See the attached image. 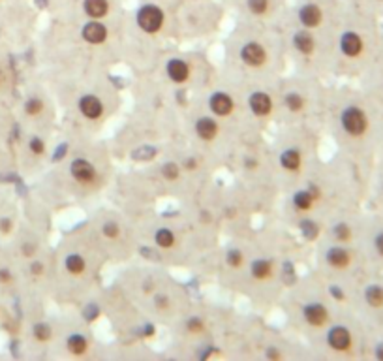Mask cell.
<instances>
[{
  "label": "cell",
  "instance_id": "13",
  "mask_svg": "<svg viewBox=\"0 0 383 361\" xmlns=\"http://www.w3.org/2000/svg\"><path fill=\"white\" fill-rule=\"evenodd\" d=\"M196 134H198L201 139H205V141L214 139L216 138V134H218V125H216V121L211 117L198 118V123H196Z\"/></svg>",
  "mask_w": 383,
  "mask_h": 361
},
{
  "label": "cell",
  "instance_id": "44",
  "mask_svg": "<svg viewBox=\"0 0 383 361\" xmlns=\"http://www.w3.org/2000/svg\"><path fill=\"white\" fill-rule=\"evenodd\" d=\"M330 292H332V296H337L338 299H344V294H342V292H338V290L334 288V286H332V288H330Z\"/></svg>",
  "mask_w": 383,
  "mask_h": 361
},
{
  "label": "cell",
  "instance_id": "7",
  "mask_svg": "<svg viewBox=\"0 0 383 361\" xmlns=\"http://www.w3.org/2000/svg\"><path fill=\"white\" fill-rule=\"evenodd\" d=\"M79 111L83 113V117L86 118H100L102 113H104V104L100 102L96 96L92 94H86L79 100Z\"/></svg>",
  "mask_w": 383,
  "mask_h": 361
},
{
  "label": "cell",
  "instance_id": "36",
  "mask_svg": "<svg viewBox=\"0 0 383 361\" xmlns=\"http://www.w3.org/2000/svg\"><path fill=\"white\" fill-rule=\"evenodd\" d=\"M12 280H14V276L10 269H0V284H10Z\"/></svg>",
  "mask_w": 383,
  "mask_h": 361
},
{
  "label": "cell",
  "instance_id": "1",
  "mask_svg": "<svg viewBox=\"0 0 383 361\" xmlns=\"http://www.w3.org/2000/svg\"><path fill=\"white\" fill-rule=\"evenodd\" d=\"M137 25L141 30L149 34L158 32L164 25V12L154 4H147L137 12Z\"/></svg>",
  "mask_w": 383,
  "mask_h": 361
},
{
  "label": "cell",
  "instance_id": "43",
  "mask_svg": "<svg viewBox=\"0 0 383 361\" xmlns=\"http://www.w3.org/2000/svg\"><path fill=\"white\" fill-rule=\"evenodd\" d=\"M186 168H188V170H196V168H198V162H196V160H186Z\"/></svg>",
  "mask_w": 383,
  "mask_h": 361
},
{
  "label": "cell",
  "instance_id": "12",
  "mask_svg": "<svg viewBox=\"0 0 383 361\" xmlns=\"http://www.w3.org/2000/svg\"><path fill=\"white\" fill-rule=\"evenodd\" d=\"M340 49L348 57H357L359 53L363 51V39L359 38L355 32H346L340 39Z\"/></svg>",
  "mask_w": 383,
  "mask_h": 361
},
{
  "label": "cell",
  "instance_id": "19",
  "mask_svg": "<svg viewBox=\"0 0 383 361\" xmlns=\"http://www.w3.org/2000/svg\"><path fill=\"white\" fill-rule=\"evenodd\" d=\"M252 276L258 278V280H265L272 275V263L267 260H256L252 263Z\"/></svg>",
  "mask_w": 383,
  "mask_h": 361
},
{
  "label": "cell",
  "instance_id": "39",
  "mask_svg": "<svg viewBox=\"0 0 383 361\" xmlns=\"http://www.w3.org/2000/svg\"><path fill=\"white\" fill-rule=\"evenodd\" d=\"M265 355H267L269 359H280V357H282V354H278V352H276V350H274V348H269V350H267V354H265Z\"/></svg>",
  "mask_w": 383,
  "mask_h": 361
},
{
  "label": "cell",
  "instance_id": "11",
  "mask_svg": "<svg viewBox=\"0 0 383 361\" xmlns=\"http://www.w3.org/2000/svg\"><path fill=\"white\" fill-rule=\"evenodd\" d=\"M83 38L88 44H102L107 38V28L98 21H90V23H86L83 26Z\"/></svg>",
  "mask_w": 383,
  "mask_h": 361
},
{
  "label": "cell",
  "instance_id": "2",
  "mask_svg": "<svg viewBox=\"0 0 383 361\" xmlns=\"http://www.w3.org/2000/svg\"><path fill=\"white\" fill-rule=\"evenodd\" d=\"M342 126L344 130L351 134V136H361L366 130V115H364L359 107H348L346 111L342 113Z\"/></svg>",
  "mask_w": 383,
  "mask_h": 361
},
{
  "label": "cell",
  "instance_id": "18",
  "mask_svg": "<svg viewBox=\"0 0 383 361\" xmlns=\"http://www.w3.org/2000/svg\"><path fill=\"white\" fill-rule=\"evenodd\" d=\"M280 164L284 166L288 171H297L301 168V152L297 149H288L280 156Z\"/></svg>",
  "mask_w": 383,
  "mask_h": 361
},
{
  "label": "cell",
  "instance_id": "45",
  "mask_svg": "<svg viewBox=\"0 0 383 361\" xmlns=\"http://www.w3.org/2000/svg\"><path fill=\"white\" fill-rule=\"evenodd\" d=\"M376 355H377V357H379V359H383V344H379V346H377Z\"/></svg>",
  "mask_w": 383,
  "mask_h": 361
},
{
  "label": "cell",
  "instance_id": "4",
  "mask_svg": "<svg viewBox=\"0 0 383 361\" xmlns=\"http://www.w3.org/2000/svg\"><path fill=\"white\" fill-rule=\"evenodd\" d=\"M72 175L75 181H79V183H92L94 179H96V170H94V166L85 160V158H77V160H73L72 162Z\"/></svg>",
  "mask_w": 383,
  "mask_h": 361
},
{
  "label": "cell",
  "instance_id": "38",
  "mask_svg": "<svg viewBox=\"0 0 383 361\" xmlns=\"http://www.w3.org/2000/svg\"><path fill=\"white\" fill-rule=\"evenodd\" d=\"M0 230L4 231V233H10L12 231V222L10 220H0Z\"/></svg>",
  "mask_w": 383,
  "mask_h": 361
},
{
  "label": "cell",
  "instance_id": "10",
  "mask_svg": "<svg viewBox=\"0 0 383 361\" xmlns=\"http://www.w3.org/2000/svg\"><path fill=\"white\" fill-rule=\"evenodd\" d=\"M165 72H167V75H169L171 81H175V83H184L186 79H188V75H190V68H188V64H186L184 60L171 59L167 62Z\"/></svg>",
  "mask_w": 383,
  "mask_h": 361
},
{
  "label": "cell",
  "instance_id": "6",
  "mask_svg": "<svg viewBox=\"0 0 383 361\" xmlns=\"http://www.w3.org/2000/svg\"><path fill=\"white\" fill-rule=\"evenodd\" d=\"M304 320L314 326V328H321L327 320H329V310L325 309L319 303H312L304 307Z\"/></svg>",
  "mask_w": 383,
  "mask_h": 361
},
{
  "label": "cell",
  "instance_id": "21",
  "mask_svg": "<svg viewBox=\"0 0 383 361\" xmlns=\"http://www.w3.org/2000/svg\"><path fill=\"white\" fill-rule=\"evenodd\" d=\"M64 265H66L68 273H72V275H81V273L85 271V260H83V256H79V254H70V256L66 258Z\"/></svg>",
  "mask_w": 383,
  "mask_h": 361
},
{
  "label": "cell",
  "instance_id": "30",
  "mask_svg": "<svg viewBox=\"0 0 383 361\" xmlns=\"http://www.w3.org/2000/svg\"><path fill=\"white\" fill-rule=\"evenodd\" d=\"M162 175H164L167 181H175V179L178 177V166L175 164V162H167V164H164V168H162Z\"/></svg>",
  "mask_w": 383,
  "mask_h": 361
},
{
  "label": "cell",
  "instance_id": "15",
  "mask_svg": "<svg viewBox=\"0 0 383 361\" xmlns=\"http://www.w3.org/2000/svg\"><path fill=\"white\" fill-rule=\"evenodd\" d=\"M85 13L88 17H92V19H102V17H106L107 12H109V2L107 0H85Z\"/></svg>",
  "mask_w": 383,
  "mask_h": 361
},
{
  "label": "cell",
  "instance_id": "34",
  "mask_svg": "<svg viewBox=\"0 0 383 361\" xmlns=\"http://www.w3.org/2000/svg\"><path fill=\"white\" fill-rule=\"evenodd\" d=\"M301 230L304 231L306 239H314V237L317 235V226L314 222H310V220H304V222L301 224Z\"/></svg>",
  "mask_w": 383,
  "mask_h": 361
},
{
  "label": "cell",
  "instance_id": "37",
  "mask_svg": "<svg viewBox=\"0 0 383 361\" xmlns=\"http://www.w3.org/2000/svg\"><path fill=\"white\" fill-rule=\"evenodd\" d=\"M30 271H32V275L40 276L41 273H43V263H40V262L32 263V265H30Z\"/></svg>",
  "mask_w": 383,
  "mask_h": 361
},
{
  "label": "cell",
  "instance_id": "42",
  "mask_svg": "<svg viewBox=\"0 0 383 361\" xmlns=\"http://www.w3.org/2000/svg\"><path fill=\"white\" fill-rule=\"evenodd\" d=\"M156 305L158 307H167V297H156Z\"/></svg>",
  "mask_w": 383,
  "mask_h": 361
},
{
  "label": "cell",
  "instance_id": "26",
  "mask_svg": "<svg viewBox=\"0 0 383 361\" xmlns=\"http://www.w3.org/2000/svg\"><path fill=\"white\" fill-rule=\"evenodd\" d=\"M43 111V102L38 98H30L25 104V113L27 115H30V117H36V115H40V113Z\"/></svg>",
  "mask_w": 383,
  "mask_h": 361
},
{
  "label": "cell",
  "instance_id": "22",
  "mask_svg": "<svg viewBox=\"0 0 383 361\" xmlns=\"http://www.w3.org/2000/svg\"><path fill=\"white\" fill-rule=\"evenodd\" d=\"M312 204H314V197H312V194L308 190H301L293 196V205L299 211H308L312 207Z\"/></svg>",
  "mask_w": 383,
  "mask_h": 361
},
{
  "label": "cell",
  "instance_id": "25",
  "mask_svg": "<svg viewBox=\"0 0 383 361\" xmlns=\"http://www.w3.org/2000/svg\"><path fill=\"white\" fill-rule=\"evenodd\" d=\"M285 105H288L290 111H301L304 107V100L303 96H299L297 92H290V94L285 96Z\"/></svg>",
  "mask_w": 383,
  "mask_h": 361
},
{
  "label": "cell",
  "instance_id": "3",
  "mask_svg": "<svg viewBox=\"0 0 383 361\" xmlns=\"http://www.w3.org/2000/svg\"><path fill=\"white\" fill-rule=\"evenodd\" d=\"M241 59L245 60L248 66H261L267 60V53H265L263 46L258 42H250L241 49Z\"/></svg>",
  "mask_w": 383,
  "mask_h": 361
},
{
  "label": "cell",
  "instance_id": "33",
  "mask_svg": "<svg viewBox=\"0 0 383 361\" xmlns=\"http://www.w3.org/2000/svg\"><path fill=\"white\" fill-rule=\"evenodd\" d=\"M102 231H104V235L109 237V239H117V237L120 235V228L117 222H106L104 228H102Z\"/></svg>",
  "mask_w": 383,
  "mask_h": 361
},
{
  "label": "cell",
  "instance_id": "17",
  "mask_svg": "<svg viewBox=\"0 0 383 361\" xmlns=\"http://www.w3.org/2000/svg\"><path fill=\"white\" fill-rule=\"evenodd\" d=\"M293 46L297 47V49L303 53V55H310V53L314 51L316 44H314V38H312L310 32H306V30H301V32H297L295 36H293Z\"/></svg>",
  "mask_w": 383,
  "mask_h": 361
},
{
  "label": "cell",
  "instance_id": "24",
  "mask_svg": "<svg viewBox=\"0 0 383 361\" xmlns=\"http://www.w3.org/2000/svg\"><path fill=\"white\" fill-rule=\"evenodd\" d=\"M366 301L372 307H381L383 305V290L379 286H368L366 288Z\"/></svg>",
  "mask_w": 383,
  "mask_h": 361
},
{
  "label": "cell",
  "instance_id": "23",
  "mask_svg": "<svg viewBox=\"0 0 383 361\" xmlns=\"http://www.w3.org/2000/svg\"><path fill=\"white\" fill-rule=\"evenodd\" d=\"M154 241H156V245H158V247H162V249H171L173 245H175V235H173V231L162 228V230L156 231V237H154Z\"/></svg>",
  "mask_w": 383,
  "mask_h": 361
},
{
  "label": "cell",
  "instance_id": "41",
  "mask_svg": "<svg viewBox=\"0 0 383 361\" xmlns=\"http://www.w3.org/2000/svg\"><path fill=\"white\" fill-rule=\"evenodd\" d=\"M376 249L379 250V254H383V233L376 237Z\"/></svg>",
  "mask_w": 383,
  "mask_h": 361
},
{
  "label": "cell",
  "instance_id": "8",
  "mask_svg": "<svg viewBox=\"0 0 383 361\" xmlns=\"http://www.w3.org/2000/svg\"><path fill=\"white\" fill-rule=\"evenodd\" d=\"M209 105H211L212 113L218 117H225L233 111V100L225 92H214L209 100Z\"/></svg>",
  "mask_w": 383,
  "mask_h": 361
},
{
  "label": "cell",
  "instance_id": "31",
  "mask_svg": "<svg viewBox=\"0 0 383 361\" xmlns=\"http://www.w3.org/2000/svg\"><path fill=\"white\" fill-rule=\"evenodd\" d=\"M334 237H337L338 241H342V243L350 241V237H351L350 226H348V224H338L337 228H334Z\"/></svg>",
  "mask_w": 383,
  "mask_h": 361
},
{
  "label": "cell",
  "instance_id": "35",
  "mask_svg": "<svg viewBox=\"0 0 383 361\" xmlns=\"http://www.w3.org/2000/svg\"><path fill=\"white\" fill-rule=\"evenodd\" d=\"M28 147H30V151H32L34 154H43V152H45V143H43L40 138H32V139H30Z\"/></svg>",
  "mask_w": 383,
  "mask_h": 361
},
{
  "label": "cell",
  "instance_id": "28",
  "mask_svg": "<svg viewBox=\"0 0 383 361\" xmlns=\"http://www.w3.org/2000/svg\"><path fill=\"white\" fill-rule=\"evenodd\" d=\"M248 10L256 15H263L269 10V0H248Z\"/></svg>",
  "mask_w": 383,
  "mask_h": 361
},
{
  "label": "cell",
  "instance_id": "16",
  "mask_svg": "<svg viewBox=\"0 0 383 361\" xmlns=\"http://www.w3.org/2000/svg\"><path fill=\"white\" fill-rule=\"evenodd\" d=\"M327 262L329 265L337 267V269H342L350 263V252L348 250L340 249V247H334V249L327 250Z\"/></svg>",
  "mask_w": 383,
  "mask_h": 361
},
{
  "label": "cell",
  "instance_id": "14",
  "mask_svg": "<svg viewBox=\"0 0 383 361\" xmlns=\"http://www.w3.org/2000/svg\"><path fill=\"white\" fill-rule=\"evenodd\" d=\"M299 19H301V23H303L304 26L314 28V26H317L321 23V10H319L316 4H306V6L301 8Z\"/></svg>",
  "mask_w": 383,
  "mask_h": 361
},
{
  "label": "cell",
  "instance_id": "29",
  "mask_svg": "<svg viewBox=\"0 0 383 361\" xmlns=\"http://www.w3.org/2000/svg\"><path fill=\"white\" fill-rule=\"evenodd\" d=\"M34 337L40 342L49 341V339H51V329H49V326H45V324H36V326H34Z\"/></svg>",
  "mask_w": 383,
  "mask_h": 361
},
{
  "label": "cell",
  "instance_id": "9",
  "mask_svg": "<svg viewBox=\"0 0 383 361\" xmlns=\"http://www.w3.org/2000/svg\"><path fill=\"white\" fill-rule=\"evenodd\" d=\"M248 104H250V109L258 117H265V115H269L272 111V100L265 92H254L250 100H248Z\"/></svg>",
  "mask_w": 383,
  "mask_h": 361
},
{
  "label": "cell",
  "instance_id": "27",
  "mask_svg": "<svg viewBox=\"0 0 383 361\" xmlns=\"http://www.w3.org/2000/svg\"><path fill=\"white\" fill-rule=\"evenodd\" d=\"M225 260H227V263H229V267L237 269V267H241V265H243V260H245V256H243V252H241V250L233 249V250H229V252H227Z\"/></svg>",
  "mask_w": 383,
  "mask_h": 361
},
{
  "label": "cell",
  "instance_id": "20",
  "mask_svg": "<svg viewBox=\"0 0 383 361\" xmlns=\"http://www.w3.org/2000/svg\"><path fill=\"white\" fill-rule=\"evenodd\" d=\"M66 346L73 355H83L88 350V341L83 335H72L68 337Z\"/></svg>",
  "mask_w": 383,
  "mask_h": 361
},
{
  "label": "cell",
  "instance_id": "40",
  "mask_svg": "<svg viewBox=\"0 0 383 361\" xmlns=\"http://www.w3.org/2000/svg\"><path fill=\"white\" fill-rule=\"evenodd\" d=\"M23 254H25V256H32V254H34V247H32V245H23Z\"/></svg>",
  "mask_w": 383,
  "mask_h": 361
},
{
  "label": "cell",
  "instance_id": "32",
  "mask_svg": "<svg viewBox=\"0 0 383 361\" xmlns=\"http://www.w3.org/2000/svg\"><path fill=\"white\" fill-rule=\"evenodd\" d=\"M186 329L190 331V333H203L205 331V324L201 318H190L188 322H186Z\"/></svg>",
  "mask_w": 383,
  "mask_h": 361
},
{
  "label": "cell",
  "instance_id": "5",
  "mask_svg": "<svg viewBox=\"0 0 383 361\" xmlns=\"http://www.w3.org/2000/svg\"><path fill=\"white\" fill-rule=\"evenodd\" d=\"M327 342H329V346L332 350H338V352H342V350H348L351 344V335L350 331L342 326H337V328H332L329 331V335H327Z\"/></svg>",
  "mask_w": 383,
  "mask_h": 361
}]
</instances>
